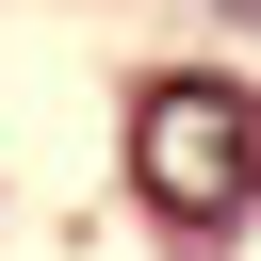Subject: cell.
<instances>
[{
    "label": "cell",
    "instance_id": "7a4b0ae2",
    "mask_svg": "<svg viewBox=\"0 0 261 261\" xmlns=\"http://www.w3.org/2000/svg\"><path fill=\"white\" fill-rule=\"evenodd\" d=\"M228 16H261V0H228Z\"/></svg>",
    "mask_w": 261,
    "mask_h": 261
},
{
    "label": "cell",
    "instance_id": "6da1fadb",
    "mask_svg": "<svg viewBox=\"0 0 261 261\" xmlns=\"http://www.w3.org/2000/svg\"><path fill=\"white\" fill-rule=\"evenodd\" d=\"M130 163H147V196H163L179 228H212V212H245V179H261V98H245V82H147Z\"/></svg>",
    "mask_w": 261,
    "mask_h": 261
}]
</instances>
